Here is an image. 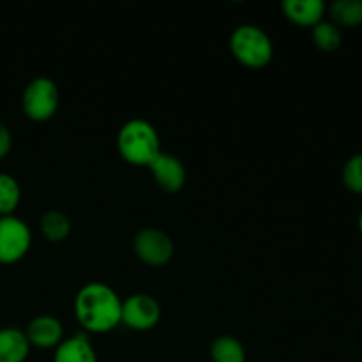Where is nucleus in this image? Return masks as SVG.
I'll list each match as a JSON object with an SVG mask.
<instances>
[{"label":"nucleus","instance_id":"1","mask_svg":"<svg viewBox=\"0 0 362 362\" xmlns=\"http://www.w3.org/2000/svg\"><path fill=\"white\" fill-rule=\"evenodd\" d=\"M122 300L115 290L105 283H88L74 299V315L83 329L90 332H108L120 324Z\"/></svg>","mask_w":362,"mask_h":362},{"label":"nucleus","instance_id":"2","mask_svg":"<svg viewBox=\"0 0 362 362\" xmlns=\"http://www.w3.org/2000/svg\"><path fill=\"white\" fill-rule=\"evenodd\" d=\"M117 147L127 163L140 166H148L161 152L158 131L151 122L141 119H133L120 127Z\"/></svg>","mask_w":362,"mask_h":362},{"label":"nucleus","instance_id":"3","mask_svg":"<svg viewBox=\"0 0 362 362\" xmlns=\"http://www.w3.org/2000/svg\"><path fill=\"white\" fill-rule=\"evenodd\" d=\"M230 48L233 57L247 67L267 66L274 53L271 37L255 25L237 27L230 37Z\"/></svg>","mask_w":362,"mask_h":362},{"label":"nucleus","instance_id":"4","mask_svg":"<svg viewBox=\"0 0 362 362\" xmlns=\"http://www.w3.org/2000/svg\"><path fill=\"white\" fill-rule=\"evenodd\" d=\"M23 112L32 120H48L55 115L59 108V88L49 78H34L27 85L21 98Z\"/></svg>","mask_w":362,"mask_h":362},{"label":"nucleus","instance_id":"5","mask_svg":"<svg viewBox=\"0 0 362 362\" xmlns=\"http://www.w3.org/2000/svg\"><path fill=\"white\" fill-rule=\"evenodd\" d=\"M32 233L16 216H0V264H14L28 253Z\"/></svg>","mask_w":362,"mask_h":362},{"label":"nucleus","instance_id":"6","mask_svg":"<svg viewBox=\"0 0 362 362\" xmlns=\"http://www.w3.org/2000/svg\"><path fill=\"white\" fill-rule=\"evenodd\" d=\"M161 318V308L152 296L147 293H134L122 300V313L120 322L134 331H148L156 327Z\"/></svg>","mask_w":362,"mask_h":362},{"label":"nucleus","instance_id":"7","mask_svg":"<svg viewBox=\"0 0 362 362\" xmlns=\"http://www.w3.org/2000/svg\"><path fill=\"white\" fill-rule=\"evenodd\" d=\"M134 253L141 262L158 267L173 257V243L161 230L144 228L134 237Z\"/></svg>","mask_w":362,"mask_h":362},{"label":"nucleus","instance_id":"8","mask_svg":"<svg viewBox=\"0 0 362 362\" xmlns=\"http://www.w3.org/2000/svg\"><path fill=\"white\" fill-rule=\"evenodd\" d=\"M152 177L166 193H175V191L182 189L184 182H186V170L184 165L172 154L166 152H159L154 158V161L148 165Z\"/></svg>","mask_w":362,"mask_h":362},{"label":"nucleus","instance_id":"9","mask_svg":"<svg viewBox=\"0 0 362 362\" xmlns=\"http://www.w3.org/2000/svg\"><path fill=\"white\" fill-rule=\"evenodd\" d=\"M30 346H37V349H53L59 346L62 341L64 329L57 318L42 315V317L34 318L28 324L27 331H25Z\"/></svg>","mask_w":362,"mask_h":362},{"label":"nucleus","instance_id":"10","mask_svg":"<svg viewBox=\"0 0 362 362\" xmlns=\"http://www.w3.org/2000/svg\"><path fill=\"white\" fill-rule=\"evenodd\" d=\"M53 362H98V356L87 336L74 334L60 341Z\"/></svg>","mask_w":362,"mask_h":362},{"label":"nucleus","instance_id":"11","mask_svg":"<svg viewBox=\"0 0 362 362\" xmlns=\"http://www.w3.org/2000/svg\"><path fill=\"white\" fill-rule=\"evenodd\" d=\"M30 354V343L23 331L16 327L0 329V362H25Z\"/></svg>","mask_w":362,"mask_h":362},{"label":"nucleus","instance_id":"12","mask_svg":"<svg viewBox=\"0 0 362 362\" xmlns=\"http://www.w3.org/2000/svg\"><path fill=\"white\" fill-rule=\"evenodd\" d=\"M283 11L286 18L303 27H315L324 16L325 6L322 0H285Z\"/></svg>","mask_w":362,"mask_h":362},{"label":"nucleus","instance_id":"13","mask_svg":"<svg viewBox=\"0 0 362 362\" xmlns=\"http://www.w3.org/2000/svg\"><path fill=\"white\" fill-rule=\"evenodd\" d=\"M212 362H246V350L233 336H219L211 345Z\"/></svg>","mask_w":362,"mask_h":362},{"label":"nucleus","instance_id":"14","mask_svg":"<svg viewBox=\"0 0 362 362\" xmlns=\"http://www.w3.org/2000/svg\"><path fill=\"white\" fill-rule=\"evenodd\" d=\"M41 232L52 243H60L71 232V221L64 212L48 211L41 218Z\"/></svg>","mask_w":362,"mask_h":362},{"label":"nucleus","instance_id":"15","mask_svg":"<svg viewBox=\"0 0 362 362\" xmlns=\"http://www.w3.org/2000/svg\"><path fill=\"white\" fill-rule=\"evenodd\" d=\"M331 16L334 25L357 27L362 23V0H336L331 6Z\"/></svg>","mask_w":362,"mask_h":362},{"label":"nucleus","instance_id":"16","mask_svg":"<svg viewBox=\"0 0 362 362\" xmlns=\"http://www.w3.org/2000/svg\"><path fill=\"white\" fill-rule=\"evenodd\" d=\"M21 189L14 177L0 173V216H11L20 204Z\"/></svg>","mask_w":362,"mask_h":362},{"label":"nucleus","instance_id":"17","mask_svg":"<svg viewBox=\"0 0 362 362\" xmlns=\"http://www.w3.org/2000/svg\"><path fill=\"white\" fill-rule=\"evenodd\" d=\"M313 41L324 52H332L341 45V32L332 21H320L313 27Z\"/></svg>","mask_w":362,"mask_h":362},{"label":"nucleus","instance_id":"18","mask_svg":"<svg viewBox=\"0 0 362 362\" xmlns=\"http://www.w3.org/2000/svg\"><path fill=\"white\" fill-rule=\"evenodd\" d=\"M343 182L354 193H362V154H356L343 166Z\"/></svg>","mask_w":362,"mask_h":362},{"label":"nucleus","instance_id":"19","mask_svg":"<svg viewBox=\"0 0 362 362\" xmlns=\"http://www.w3.org/2000/svg\"><path fill=\"white\" fill-rule=\"evenodd\" d=\"M11 145H13V136H11V131L7 129L6 124L0 122V159H4L7 154H9Z\"/></svg>","mask_w":362,"mask_h":362},{"label":"nucleus","instance_id":"20","mask_svg":"<svg viewBox=\"0 0 362 362\" xmlns=\"http://www.w3.org/2000/svg\"><path fill=\"white\" fill-rule=\"evenodd\" d=\"M359 228H361V232H362V212H361V218H359Z\"/></svg>","mask_w":362,"mask_h":362}]
</instances>
